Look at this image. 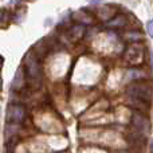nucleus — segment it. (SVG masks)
Wrapping results in <instances>:
<instances>
[{"mask_svg": "<svg viewBox=\"0 0 153 153\" xmlns=\"http://www.w3.org/2000/svg\"><path fill=\"white\" fill-rule=\"evenodd\" d=\"M126 93H128V95L132 98L133 102L149 106L152 95H153V87L149 82L136 79L134 82H132V83L126 87Z\"/></svg>", "mask_w": 153, "mask_h": 153, "instance_id": "1", "label": "nucleus"}, {"mask_svg": "<svg viewBox=\"0 0 153 153\" xmlns=\"http://www.w3.org/2000/svg\"><path fill=\"white\" fill-rule=\"evenodd\" d=\"M39 58L34 54V51H30L24 56V69H26L27 78L31 82L40 81V66H39Z\"/></svg>", "mask_w": 153, "mask_h": 153, "instance_id": "2", "label": "nucleus"}, {"mask_svg": "<svg viewBox=\"0 0 153 153\" xmlns=\"http://www.w3.org/2000/svg\"><path fill=\"white\" fill-rule=\"evenodd\" d=\"M124 59L126 61V63L129 65H137L143 63L144 61V46L140 45V43H132L126 47L124 54Z\"/></svg>", "mask_w": 153, "mask_h": 153, "instance_id": "3", "label": "nucleus"}, {"mask_svg": "<svg viewBox=\"0 0 153 153\" xmlns=\"http://www.w3.org/2000/svg\"><path fill=\"white\" fill-rule=\"evenodd\" d=\"M26 118V110L22 105H10L7 110V122L11 125H20Z\"/></svg>", "mask_w": 153, "mask_h": 153, "instance_id": "4", "label": "nucleus"}, {"mask_svg": "<svg viewBox=\"0 0 153 153\" xmlns=\"http://www.w3.org/2000/svg\"><path fill=\"white\" fill-rule=\"evenodd\" d=\"M132 122L134 125L136 130H137L140 134L146 136L151 132V124H149V120L146 118L144 114H141L140 111H136L132 117Z\"/></svg>", "mask_w": 153, "mask_h": 153, "instance_id": "5", "label": "nucleus"}, {"mask_svg": "<svg viewBox=\"0 0 153 153\" xmlns=\"http://www.w3.org/2000/svg\"><path fill=\"white\" fill-rule=\"evenodd\" d=\"M97 15L101 20L109 22L110 19L114 18V15H116V7H113V5H110V4H105L97 10Z\"/></svg>", "mask_w": 153, "mask_h": 153, "instance_id": "6", "label": "nucleus"}, {"mask_svg": "<svg viewBox=\"0 0 153 153\" xmlns=\"http://www.w3.org/2000/svg\"><path fill=\"white\" fill-rule=\"evenodd\" d=\"M83 34H85V24L78 23L69 28V31H67V38H69L70 40H73V42H76V40H79L83 36Z\"/></svg>", "mask_w": 153, "mask_h": 153, "instance_id": "7", "label": "nucleus"}, {"mask_svg": "<svg viewBox=\"0 0 153 153\" xmlns=\"http://www.w3.org/2000/svg\"><path fill=\"white\" fill-rule=\"evenodd\" d=\"M24 85H26V75L23 73V67H19L15 74V78L12 81V89L19 91V90H22L24 87Z\"/></svg>", "mask_w": 153, "mask_h": 153, "instance_id": "8", "label": "nucleus"}, {"mask_svg": "<svg viewBox=\"0 0 153 153\" xmlns=\"http://www.w3.org/2000/svg\"><path fill=\"white\" fill-rule=\"evenodd\" d=\"M73 18H74V20H76L78 23H81V24H90L93 22L91 16H90L86 11H82V10L76 11L74 15H73Z\"/></svg>", "mask_w": 153, "mask_h": 153, "instance_id": "9", "label": "nucleus"}, {"mask_svg": "<svg viewBox=\"0 0 153 153\" xmlns=\"http://www.w3.org/2000/svg\"><path fill=\"white\" fill-rule=\"evenodd\" d=\"M11 22V13L5 8H0V28H5Z\"/></svg>", "mask_w": 153, "mask_h": 153, "instance_id": "10", "label": "nucleus"}, {"mask_svg": "<svg viewBox=\"0 0 153 153\" xmlns=\"http://www.w3.org/2000/svg\"><path fill=\"white\" fill-rule=\"evenodd\" d=\"M125 23H126V19L124 16H116V18L110 19L108 22V26L109 27H122V26H125Z\"/></svg>", "mask_w": 153, "mask_h": 153, "instance_id": "11", "label": "nucleus"}, {"mask_svg": "<svg viewBox=\"0 0 153 153\" xmlns=\"http://www.w3.org/2000/svg\"><path fill=\"white\" fill-rule=\"evenodd\" d=\"M126 38L129 40H133V42H137L138 39H141V35L138 32H128L126 34Z\"/></svg>", "mask_w": 153, "mask_h": 153, "instance_id": "12", "label": "nucleus"}, {"mask_svg": "<svg viewBox=\"0 0 153 153\" xmlns=\"http://www.w3.org/2000/svg\"><path fill=\"white\" fill-rule=\"evenodd\" d=\"M146 31H148L149 36L153 38V19H151V20L146 23Z\"/></svg>", "mask_w": 153, "mask_h": 153, "instance_id": "13", "label": "nucleus"}, {"mask_svg": "<svg viewBox=\"0 0 153 153\" xmlns=\"http://www.w3.org/2000/svg\"><path fill=\"white\" fill-rule=\"evenodd\" d=\"M103 0H90V4H100V3H102Z\"/></svg>", "mask_w": 153, "mask_h": 153, "instance_id": "14", "label": "nucleus"}, {"mask_svg": "<svg viewBox=\"0 0 153 153\" xmlns=\"http://www.w3.org/2000/svg\"><path fill=\"white\" fill-rule=\"evenodd\" d=\"M3 65H4V58L0 55V71H1V69H3Z\"/></svg>", "mask_w": 153, "mask_h": 153, "instance_id": "15", "label": "nucleus"}]
</instances>
